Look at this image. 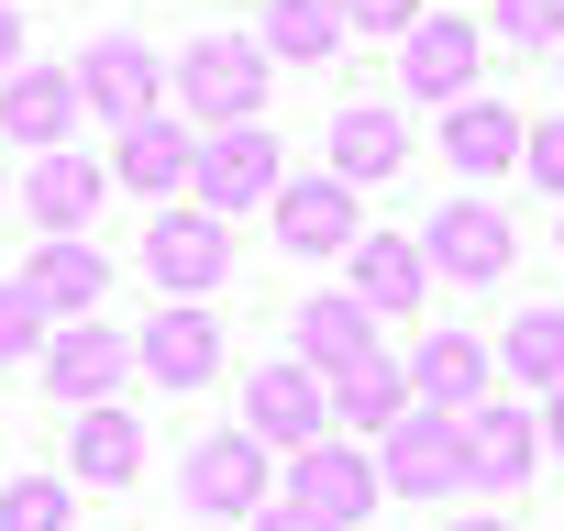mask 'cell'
<instances>
[{"label": "cell", "mask_w": 564, "mask_h": 531, "mask_svg": "<svg viewBox=\"0 0 564 531\" xmlns=\"http://www.w3.org/2000/svg\"><path fill=\"white\" fill-rule=\"evenodd\" d=\"M23 289L45 300V322H89V311H100V289H111V254H100L89 232H45V243H34V266H23Z\"/></svg>", "instance_id": "ffe728a7"}, {"label": "cell", "mask_w": 564, "mask_h": 531, "mask_svg": "<svg viewBox=\"0 0 564 531\" xmlns=\"http://www.w3.org/2000/svg\"><path fill=\"white\" fill-rule=\"evenodd\" d=\"M421 266L454 278V289H498L509 266H520V221H509L498 199H443V210L421 221Z\"/></svg>", "instance_id": "5b68a950"}, {"label": "cell", "mask_w": 564, "mask_h": 531, "mask_svg": "<svg viewBox=\"0 0 564 531\" xmlns=\"http://www.w3.org/2000/svg\"><path fill=\"white\" fill-rule=\"evenodd\" d=\"M23 67V0H0V78Z\"/></svg>", "instance_id": "836d02e7"}, {"label": "cell", "mask_w": 564, "mask_h": 531, "mask_svg": "<svg viewBox=\"0 0 564 531\" xmlns=\"http://www.w3.org/2000/svg\"><path fill=\"white\" fill-rule=\"evenodd\" d=\"M0 531H78L67 476H0Z\"/></svg>", "instance_id": "83f0119b"}, {"label": "cell", "mask_w": 564, "mask_h": 531, "mask_svg": "<svg viewBox=\"0 0 564 531\" xmlns=\"http://www.w3.org/2000/svg\"><path fill=\"white\" fill-rule=\"evenodd\" d=\"M520 166H531V188H553V199H564V111L520 133Z\"/></svg>", "instance_id": "4dcf8cb0"}, {"label": "cell", "mask_w": 564, "mask_h": 531, "mask_svg": "<svg viewBox=\"0 0 564 531\" xmlns=\"http://www.w3.org/2000/svg\"><path fill=\"white\" fill-rule=\"evenodd\" d=\"M476 67H487V34H476L465 12H421V23L399 34V89H421L432 111H454V100L476 89Z\"/></svg>", "instance_id": "8fae6325"}, {"label": "cell", "mask_w": 564, "mask_h": 531, "mask_svg": "<svg viewBox=\"0 0 564 531\" xmlns=\"http://www.w3.org/2000/svg\"><path fill=\"white\" fill-rule=\"evenodd\" d=\"M254 45H265V67H333V45H344V0H265Z\"/></svg>", "instance_id": "484cf974"}, {"label": "cell", "mask_w": 564, "mask_h": 531, "mask_svg": "<svg viewBox=\"0 0 564 531\" xmlns=\"http://www.w3.org/2000/svg\"><path fill=\"white\" fill-rule=\"evenodd\" d=\"M188 155H199V133H188L177 111H133V122H111V188H133L144 210L188 188Z\"/></svg>", "instance_id": "7c38bea8"}, {"label": "cell", "mask_w": 564, "mask_h": 531, "mask_svg": "<svg viewBox=\"0 0 564 531\" xmlns=\"http://www.w3.org/2000/svg\"><path fill=\"white\" fill-rule=\"evenodd\" d=\"M366 454H377V487L388 498H465V410H421L410 399Z\"/></svg>", "instance_id": "7a4b0ae2"}, {"label": "cell", "mask_w": 564, "mask_h": 531, "mask_svg": "<svg viewBox=\"0 0 564 531\" xmlns=\"http://www.w3.org/2000/svg\"><path fill=\"white\" fill-rule=\"evenodd\" d=\"M322 166H333V177H355V188H377V177H399V166H410V122H399L388 100H355V111H333Z\"/></svg>", "instance_id": "7402d4cb"}, {"label": "cell", "mask_w": 564, "mask_h": 531, "mask_svg": "<svg viewBox=\"0 0 564 531\" xmlns=\"http://www.w3.org/2000/svg\"><path fill=\"white\" fill-rule=\"evenodd\" d=\"M0 199H12V177H0Z\"/></svg>", "instance_id": "8d00e7d4"}, {"label": "cell", "mask_w": 564, "mask_h": 531, "mask_svg": "<svg viewBox=\"0 0 564 531\" xmlns=\"http://www.w3.org/2000/svg\"><path fill=\"white\" fill-rule=\"evenodd\" d=\"M133 377H155V388H210V377H221V322H210V300H166V311L133 333Z\"/></svg>", "instance_id": "4fadbf2b"}, {"label": "cell", "mask_w": 564, "mask_h": 531, "mask_svg": "<svg viewBox=\"0 0 564 531\" xmlns=\"http://www.w3.org/2000/svg\"><path fill=\"white\" fill-rule=\"evenodd\" d=\"M243 531H322V520H311V509H289V498H265V509H254Z\"/></svg>", "instance_id": "d6a6232c"}, {"label": "cell", "mask_w": 564, "mask_h": 531, "mask_svg": "<svg viewBox=\"0 0 564 531\" xmlns=\"http://www.w3.org/2000/svg\"><path fill=\"white\" fill-rule=\"evenodd\" d=\"M553 56H564V45H553Z\"/></svg>", "instance_id": "74e56055"}, {"label": "cell", "mask_w": 564, "mask_h": 531, "mask_svg": "<svg viewBox=\"0 0 564 531\" xmlns=\"http://www.w3.org/2000/svg\"><path fill=\"white\" fill-rule=\"evenodd\" d=\"M487 355H498L520 388H564V311H553V300H542V311H520V322H509V344H487Z\"/></svg>", "instance_id": "4316f807"}, {"label": "cell", "mask_w": 564, "mask_h": 531, "mask_svg": "<svg viewBox=\"0 0 564 531\" xmlns=\"http://www.w3.org/2000/svg\"><path fill=\"white\" fill-rule=\"evenodd\" d=\"M144 278L166 289V300H210L221 278H232V221H210L199 199H155L144 210Z\"/></svg>", "instance_id": "3957f363"}, {"label": "cell", "mask_w": 564, "mask_h": 531, "mask_svg": "<svg viewBox=\"0 0 564 531\" xmlns=\"http://www.w3.org/2000/svg\"><path fill=\"white\" fill-rule=\"evenodd\" d=\"M78 100H89L100 122H133V111H155V100H166V67H155V45H144V34H100V45L78 56Z\"/></svg>", "instance_id": "e0dca14e"}, {"label": "cell", "mask_w": 564, "mask_h": 531, "mask_svg": "<svg viewBox=\"0 0 564 531\" xmlns=\"http://www.w3.org/2000/svg\"><path fill=\"white\" fill-rule=\"evenodd\" d=\"M265 221H276V243H289L300 266H333V254L366 232V188L333 177V166H322V177H276V188H265Z\"/></svg>", "instance_id": "52a82bcc"}, {"label": "cell", "mask_w": 564, "mask_h": 531, "mask_svg": "<svg viewBox=\"0 0 564 531\" xmlns=\"http://www.w3.org/2000/svg\"><path fill=\"white\" fill-rule=\"evenodd\" d=\"M177 498L199 509V520H254L265 498H276V454L232 421V432H210V443H188V465H177Z\"/></svg>", "instance_id": "8992f818"}, {"label": "cell", "mask_w": 564, "mask_h": 531, "mask_svg": "<svg viewBox=\"0 0 564 531\" xmlns=\"http://www.w3.org/2000/svg\"><path fill=\"white\" fill-rule=\"evenodd\" d=\"M45 388H56L67 410L122 399V388H133V344H122L111 322H67V333H45Z\"/></svg>", "instance_id": "2e32d148"}, {"label": "cell", "mask_w": 564, "mask_h": 531, "mask_svg": "<svg viewBox=\"0 0 564 531\" xmlns=\"http://www.w3.org/2000/svg\"><path fill=\"white\" fill-rule=\"evenodd\" d=\"M454 531H509V509H465V520H454Z\"/></svg>", "instance_id": "d590c367"}, {"label": "cell", "mask_w": 564, "mask_h": 531, "mask_svg": "<svg viewBox=\"0 0 564 531\" xmlns=\"http://www.w3.org/2000/svg\"><path fill=\"white\" fill-rule=\"evenodd\" d=\"M78 122H89V100H78V67H12L0 78V133H12L23 155H45V144H78Z\"/></svg>", "instance_id": "5bb4252c"}, {"label": "cell", "mask_w": 564, "mask_h": 531, "mask_svg": "<svg viewBox=\"0 0 564 531\" xmlns=\"http://www.w3.org/2000/svg\"><path fill=\"white\" fill-rule=\"evenodd\" d=\"M289 344H300V366H311V377H333V366H355V355H377V311H366L355 289H322V300H300V322H289Z\"/></svg>", "instance_id": "d4e9b609"}, {"label": "cell", "mask_w": 564, "mask_h": 531, "mask_svg": "<svg viewBox=\"0 0 564 531\" xmlns=\"http://www.w3.org/2000/svg\"><path fill=\"white\" fill-rule=\"evenodd\" d=\"M498 34H509L520 56H542V45H564V0H498Z\"/></svg>", "instance_id": "f546056e"}, {"label": "cell", "mask_w": 564, "mask_h": 531, "mask_svg": "<svg viewBox=\"0 0 564 531\" xmlns=\"http://www.w3.org/2000/svg\"><path fill=\"white\" fill-rule=\"evenodd\" d=\"M144 476V421L122 399H89L67 421V487H133Z\"/></svg>", "instance_id": "d6986e66"}, {"label": "cell", "mask_w": 564, "mask_h": 531, "mask_svg": "<svg viewBox=\"0 0 564 531\" xmlns=\"http://www.w3.org/2000/svg\"><path fill=\"white\" fill-rule=\"evenodd\" d=\"M322 399H333V432L377 443V432L410 410V366H399V355H355V366H333V377H322Z\"/></svg>", "instance_id": "cb8c5ba5"}, {"label": "cell", "mask_w": 564, "mask_h": 531, "mask_svg": "<svg viewBox=\"0 0 564 531\" xmlns=\"http://www.w3.org/2000/svg\"><path fill=\"white\" fill-rule=\"evenodd\" d=\"M410 23H421V0H344V34H388L399 45Z\"/></svg>", "instance_id": "1f68e13d"}, {"label": "cell", "mask_w": 564, "mask_h": 531, "mask_svg": "<svg viewBox=\"0 0 564 531\" xmlns=\"http://www.w3.org/2000/svg\"><path fill=\"white\" fill-rule=\"evenodd\" d=\"M399 366H410V399L421 410H476L487 377H498V355L476 333H421V355H399Z\"/></svg>", "instance_id": "603a6c76"}, {"label": "cell", "mask_w": 564, "mask_h": 531, "mask_svg": "<svg viewBox=\"0 0 564 531\" xmlns=\"http://www.w3.org/2000/svg\"><path fill=\"white\" fill-rule=\"evenodd\" d=\"M276 498H289V509H311L322 531H355V520H366L388 487H377V454H366L355 432H322V443H300V454H289Z\"/></svg>", "instance_id": "277c9868"}, {"label": "cell", "mask_w": 564, "mask_h": 531, "mask_svg": "<svg viewBox=\"0 0 564 531\" xmlns=\"http://www.w3.org/2000/svg\"><path fill=\"white\" fill-rule=\"evenodd\" d=\"M531 465H542V421H531L520 399L487 388V399L465 410V487H476V498H520Z\"/></svg>", "instance_id": "9c48e42d"}, {"label": "cell", "mask_w": 564, "mask_h": 531, "mask_svg": "<svg viewBox=\"0 0 564 531\" xmlns=\"http://www.w3.org/2000/svg\"><path fill=\"white\" fill-rule=\"evenodd\" d=\"M276 177H289V155H276V133H265V122H221V133H199V155H188V199H199L210 221L254 210Z\"/></svg>", "instance_id": "ba28073f"}, {"label": "cell", "mask_w": 564, "mask_h": 531, "mask_svg": "<svg viewBox=\"0 0 564 531\" xmlns=\"http://www.w3.org/2000/svg\"><path fill=\"white\" fill-rule=\"evenodd\" d=\"M531 421H542V454H564V388H542V410H531Z\"/></svg>", "instance_id": "e575fe53"}, {"label": "cell", "mask_w": 564, "mask_h": 531, "mask_svg": "<svg viewBox=\"0 0 564 531\" xmlns=\"http://www.w3.org/2000/svg\"><path fill=\"white\" fill-rule=\"evenodd\" d=\"M12 188H23L34 232H89V221H100V199H111V166H100V155H78V144H45V155H34V177H12Z\"/></svg>", "instance_id": "9a60e30c"}, {"label": "cell", "mask_w": 564, "mask_h": 531, "mask_svg": "<svg viewBox=\"0 0 564 531\" xmlns=\"http://www.w3.org/2000/svg\"><path fill=\"white\" fill-rule=\"evenodd\" d=\"M166 89H177V122H188V133L265 122V45H254V34H199V45H177Z\"/></svg>", "instance_id": "6da1fadb"}, {"label": "cell", "mask_w": 564, "mask_h": 531, "mask_svg": "<svg viewBox=\"0 0 564 531\" xmlns=\"http://www.w3.org/2000/svg\"><path fill=\"white\" fill-rule=\"evenodd\" d=\"M344 289H355L377 322L421 311V289H432V266H421V232H355V243H344Z\"/></svg>", "instance_id": "ac0fdd59"}, {"label": "cell", "mask_w": 564, "mask_h": 531, "mask_svg": "<svg viewBox=\"0 0 564 531\" xmlns=\"http://www.w3.org/2000/svg\"><path fill=\"white\" fill-rule=\"evenodd\" d=\"M45 333H56L45 300H34L23 278H0V366H12V355H45Z\"/></svg>", "instance_id": "f1b7e54d"}, {"label": "cell", "mask_w": 564, "mask_h": 531, "mask_svg": "<svg viewBox=\"0 0 564 531\" xmlns=\"http://www.w3.org/2000/svg\"><path fill=\"white\" fill-rule=\"evenodd\" d=\"M243 432H254L265 454H300V443H322V432H333V399H322V377H311L300 355L254 366V377H243Z\"/></svg>", "instance_id": "30bf717a"}, {"label": "cell", "mask_w": 564, "mask_h": 531, "mask_svg": "<svg viewBox=\"0 0 564 531\" xmlns=\"http://www.w3.org/2000/svg\"><path fill=\"white\" fill-rule=\"evenodd\" d=\"M520 133H531V122H520L509 100L465 89V100L443 111V166H454V177H509V166H520Z\"/></svg>", "instance_id": "44dd1931"}]
</instances>
